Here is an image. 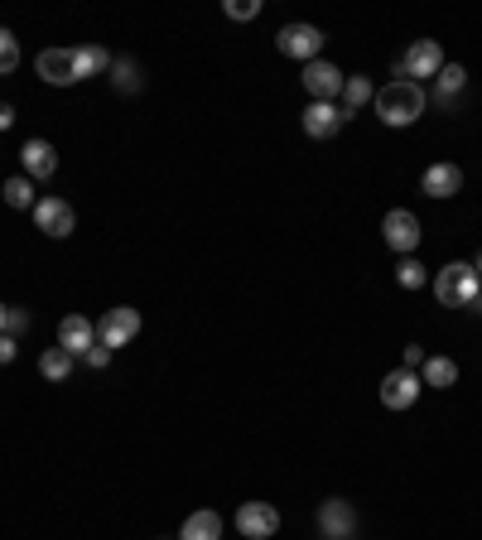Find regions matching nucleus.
<instances>
[{
  "label": "nucleus",
  "mask_w": 482,
  "mask_h": 540,
  "mask_svg": "<svg viewBox=\"0 0 482 540\" xmlns=\"http://www.w3.org/2000/svg\"><path fill=\"white\" fill-rule=\"evenodd\" d=\"M376 116L386 121V126H415L429 107V92L420 82H405V78H391L381 92H376Z\"/></svg>",
  "instance_id": "obj_1"
},
{
  "label": "nucleus",
  "mask_w": 482,
  "mask_h": 540,
  "mask_svg": "<svg viewBox=\"0 0 482 540\" xmlns=\"http://www.w3.org/2000/svg\"><path fill=\"white\" fill-rule=\"evenodd\" d=\"M434 295H439V304H449V309L478 304L482 280H478V270H473V261H449V266L434 275Z\"/></svg>",
  "instance_id": "obj_2"
},
{
  "label": "nucleus",
  "mask_w": 482,
  "mask_h": 540,
  "mask_svg": "<svg viewBox=\"0 0 482 540\" xmlns=\"http://www.w3.org/2000/svg\"><path fill=\"white\" fill-rule=\"evenodd\" d=\"M439 68H444V49H439L434 39H415V44L405 49V58L396 63V78L425 87V78H439Z\"/></svg>",
  "instance_id": "obj_3"
},
{
  "label": "nucleus",
  "mask_w": 482,
  "mask_h": 540,
  "mask_svg": "<svg viewBox=\"0 0 482 540\" xmlns=\"http://www.w3.org/2000/svg\"><path fill=\"white\" fill-rule=\"evenodd\" d=\"M135 333H140V309H131V304H121V309H107V314L97 319V343H107L111 352L126 348Z\"/></svg>",
  "instance_id": "obj_4"
},
{
  "label": "nucleus",
  "mask_w": 482,
  "mask_h": 540,
  "mask_svg": "<svg viewBox=\"0 0 482 540\" xmlns=\"http://www.w3.org/2000/svg\"><path fill=\"white\" fill-rule=\"evenodd\" d=\"M381 237H386V246H391V251L410 256V251L420 246V217L410 213V208H391V213L381 217Z\"/></svg>",
  "instance_id": "obj_5"
},
{
  "label": "nucleus",
  "mask_w": 482,
  "mask_h": 540,
  "mask_svg": "<svg viewBox=\"0 0 482 540\" xmlns=\"http://www.w3.org/2000/svg\"><path fill=\"white\" fill-rule=\"evenodd\" d=\"M34 227L49 232L54 242H63V237H73L78 213H73V203H63V198H39V203H34Z\"/></svg>",
  "instance_id": "obj_6"
},
{
  "label": "nucleus",
  "mask_w": 482,
  "mask_h": 540,
  "mask_svg": "<svg viewBox=\"0 0 482 540\" xmlns=\"http://www.w3.org/2000/svg\"><path fill=\"white\" fill-rule=\"evenodd\" d=\"M34 68H39V78L49 82V87H73V82H82L78 49H44Z\"/></svg>",
  "instance_id": "obj_7"
},
{
  "label": "nucleus",
  "mask_w": 482,
  "mask_h": 540,
  "mask_svg": "<svg viewBox=\"0 0 482 540\" xmlns=\"http://www.w3.org/2000/svg\"><path fill=\"white\" fill-rule=\"evenodd\" d=\"M275 49L285 58H299V63H314L323 49V34L314 25H285L275 34Z\"/></svg>",
  "instance_id": "obj_8"
},
{
  "label": "nucleus",
  "mask_w": 482,
  "mask_h": 540,
  "mask_svg": "<svg viewBox=\"0 0 482 540\" xmlns=\"http://www.w3.org/2000/svg\"><path fill=\"white\" fill-rule=\"evenodd\" d=\"M237 531L246 540H270L280 531V512L270 502H241L237 507Z\"/></svg>",
  "instance_id": "obj_9"
},
{
  "label": "nucleus",
  "mask_w": 482,
  "mask_h": 540,
  "mask_svg": "<svg viewBox=\"0 0 482 540\" xmlns=\"http://www.w3.org/2000/svg\"><path fill=\"white\" fill-rule=\"evenodd\" d=\"M319 536L323 540H352L357 536V512H352V502L343 497H328L319 507Z\"/></svg>",
  "instance_id": "obj_10"
},
{
  "label": "nucleus",
  "mask_w": 482,
  "mask_h": 540,
  "mask_svg": "<svg viewBox=\"0 0 482 540\" xmlns=\"http://www.w3.org/2000/svg\"><path fill=\"white\" fill-rule=\"evenodd\" d=\"M420 391H425V381L415 377L410 367H396L391 377L381 381V405L386 410H410V405L420 401Z\"/></svg>",
  "instance_id": "obj_11"
},
{
  "label": "nucleus",
  "mask_w": 482,
  "mask_h": 540,
  "mask_svg": "<svg viewBox=\"0 0 482 540\" xmlns=\"http://www.w3.org/2000/svg\"><path fill=\"white\" fill-rule=\"evenodd\" d=\"M343 73L333 68V63H323V58H314V63H304V92L314 97V102H333V97H343Z\"/></svg>",
  "instance_id": "obj_12"
},
{
  "label": "nucleus",
  "mask_w": 482,
  "mask_h": 540,
  "mask_svg": "<svg viewBox=\"0 0 482 540\" xmlns=\"http://www.w3.org/2000/svg\"><path fill=\"white\" fill-rule=\"evenodd\" d=\"M343 126H348V116H343L338 102H309V111H304V131L314 140H333Z\"/></svg>",
  "instance_id": "obj_13"
},
{
  "label": "nucleus",
  "mask_w": 482,
  "mask_h": 540,
  "mask_svg": "<svg viewBox=\"0 0 482 540\" xmlns=\"http://www.w3.org/2000/svg\"><path fill=\"white\" fill-rule=\"evenodd\" d=\"M463 87H468L463 63H444V68H439V78H434V107L458 111V107H463Z\"/></svg>",
  "instance_id": "obj_14"
},
{
  "label": "nucleus",
  "mask_w": 482,
  "mask_h": 540,
  "mask_svg": "<svg viewBox=\"0 0 482 540\" xmlns=\"http://www.w3.org/2000/svg\"><path fill=\"white\" fill-rule=\"evenodd\" d=\"M97 343V324L92 319H82V314H68L63 324H58V348L73 352V357H87V348Z\"/></svg>",
  "instance_id": "obj_15"
},
{
  "label": "nucleus",
  "mask_w": 482,
  "mask_h": 540,
  "mask_svg": "<svg viewBox=\"0 0 482 540\" xmlns=\"http://www.w3.org/2000/svg\"><path fill=\"white\" fill-rule=\"evenodd\" d=\"M420 189L429 193V198H454V193H463V169L458 164H429L425 179H420Z\"/></svg>",
  "instance_id": "obj_16"
},
{
  "label": "nucleus",
  "mask_w": 482,
  "mask_h": 540,
  "mask_svg": "<svg viewBox=\"0 0 482 540\" xmlns=\"http://www.w3.org/2000/svg\"><path fill=\"white\" fill-rule=\"evenodd\" d=\"M20 160H25L29 179H49V174L58 169V155H54V145H49V140H25Z\"/></svg>",
  "instance_id": "obj_17"
},
{
  "label": "nucleus",
  "mask_w": 482,
  "mask_h": 540,
  "mask_svg": "<svg viewBox=\"0 0 482 540\" xmlns=\"http://www.w3.org/2000/svg\"><path fill=\"white\" fill-rule=\"evenodd\" d=\"M420 381H425V386H434V391H449V386L458 381V362H454V357H425Z\"/></svg>",
  "instance_id": "obj_18"
},
{
  "label": "nucleus",
  "mask_w": 482,
  "mask_h": 540,
  "mask_svg": "<svg viewBox=\"0 0 482 540\" xmlns=\"http://www.w3.org/2000/svg\"><path fill=\"white\" fill-rule=\"evenodd\" d=\"M179 540H222V516L217 512H193L184 521Z\"/></svg>",
  "instance_id": "obj_19"
},
{
  "label": "nucleus",
  "mask_w": 482,
  "mask_h": 540,
  "mask_svg": "<svg viewBox=\"0 0 482 540\" xmlns=\"http://www.w3.org/2000/svg\"><path fill=\"white\" fill-rule=\"evenodd\" d=\"M39 372H44L49 381H68L73 377V352H63L58 343L54 348H44L39 352Z\"/></svg>",
  "instance_id": "obj_20"
},
{
  "label": "nucleus",
  "mask_w": 482,
  "mask_h": 540,
  "mask_svg": "<svg viewBox=\"0 0 482 540\" xmlns=\"http://www.w3.org/2000/svg\"><path fill=\"white\" fill-rule=\"evenodd\" d=\"M367 102H376V87H372L367 78H362V73L343 82V116H352V111H362Z\"/></svg>",
  "instance_id": "obj_21"
},
{
  "label": "nucleus",
  "mask_w": 482,
  "mask_h": 540,
  "mask_svg": "<svg viewBox=\"0 0 482 540\" xmlns=\"http://www.w3.org/2000/svg\"><path fill=\"white\" fill-rule=\"evenodd\" d=\"M111 87L135 97V92L145 87V82H140V63H135V58H111Z\"/></svg>",
  "instance_id": "obj_22"
},
{
  "label": "nucleus",
  "mask_w": 482,
  "mask_h": 540,
  "mask_svg": "<svg viewBox=\"0 0 482 540\" xmlns=\"http://www.w3.org/2000/svg\"><path fill=\"white\" fill-rule=\"evenodd\" d=\"M5 203H10V208H29V213H34V203H39V198H34V184H29L25 174H20V179H5Z\"/></svg>",
  "instance_id": "obj_23"
},
{
  "label": "nucleus",
  "mask_w": 482,
  "mask_h": 540,
  "mask_svg": "<svg viewBox=\"0 0 482 540\" xmlns=\"http://www.w3.org/2000/svg\"><path fill=\"white\" fill-rule=\"evenodd\" d=\"M78 68H82V78H92V73H111V54L102 49V44H87V49H78Z\"/></svg>",
  "instance_id": "obj_24"
},
{
  "label": "nucleus",
  "mask_w": 482,
  "mask_h": 540,
  "mask_svg": "<svg viewBox=\"0 0 482 540\" xmlns=\"http://www.w3.org/2000/svg\"><path fill=\"white\" fill-rule=\"evenodd\" d=\"M396 280H401V290H425L429 285V270L415 261V256H405L401 266H396Z\"/></svg>",
  "instance_id": "obj_25"
},
{
  "label": "nucleus",
  "mask_w": 482,
  "mask_h": 540,
  "mask_svg": "<svg viewBox=\"0 0 482 540\" xmlns=\"http://www.w3.org/2000/svg\"><path fill=\"white\" fill-rule=\"evenodd\" d=\"M15 68H20V44L10 29H0V78H10Z\"/></svg>",
  "instance_id": "obj_26"
},
{
  "label": "nucleus",
  "mask_w": 482,
  "mask_h": 540,
  "mask_svg": "<svg viewBox=\"0 0 482 540\" xmlns=\"http://www.w3.org/2000/svg\"><path fill=\"white\" fill-rule=\"evenodd\" d=\"M222 10H227V20H256L261 15V0H227Z\"/></svg>",
  "instance_id": "obj_27"
},
{
  "label": "nucleus",
  "mask_w": 482,
  "mask_h": 540,
  "mask_svg": "<svg viewBox=\"0 0 482 540\" xmlns=\"http://www.w3.org/2000/svg\"><path fill=\"white\" fill-rule=\"evenodd\" d=\"M87 367H97V372L111 367V348H107V343H92V348H87Z\"/></svg>",
  "instance_id": "obj_28"
},
{
  "label": "nucleus",
  "mask_w": 482,
  "mask_h": 540,
  "mask_svg": "<svg viewBox=\"0 0 482 540\" xmlns=\"http://www.w3.org/2000/svg\"><path fill=\"white\" fill-rule=\"evenodd\" d=\"M15 333H0V367H5V362H15Z\"/></svg>",
  "instance_id": "obj_29"
},
{
  "label": "nucleus",
  "mask_w": 482,
  "mask_h": 540,
  "mask_svg": "<svg viewBox=\"0 0 482 540\" xmlns=\"http://www.w3.org/2000/svg\"><path fill=\"white\" fill-rule=\"evenodd\" d=\"M29 328V314L25 309H10V324H5V333H25Z\"/></svg>",
  "instance_id": "obj_30"
},
{
  "label": "nucleus",
  "mask_w": 482,
  "mask_h": 540,
  "mask_svg": "<svg viewBox=\"0 0 482 540\" xmlns=\"http://www.w3.org/2000/svg\"><path fill=\"white\" fill-rule=\"evenodd\" d=\"M405 367H410V372H415V367H425V352H420V348H405Z\"/></svg>",
  "instance_id": "obj_31"
},
{
  "label": "nucleus",
  "mask_w": 482,
  "mask_h": 540,
  "mask_svg": "<svg viewBox=\"0 0 482 540\" xmlns=\"http://www.w3.org/2000/svg\"><path fill=\"white\" fill-rule=\"evenodd\" d=\"M15 126V107L10 102H0V131H10Z\"/></svg>",
  "instance_id": "obj_32"
},
{
  "label": "nucleus",
  "mask_w": 482,
  "mask_h": 540,
  "mask_svg": "<svg viewBox=\"0 0 482 540\" xmlns=\"http://www.w3.org/2000/svg\"><path fill=\"white\" fill-rule=\"evenodd\" d=\"M5 324H10V309H5V304H0V333H5Z\"/></svg>",
  "instance_id": "obj_33"
},
{
  "label": "nucleus",
  "mask_w": 482,
  "mask_h": 540,
  "mask_svg": "<svg viewBox=\"0 0 482 540\" xmlns=\"http://www.w3.org/2000/svg\"><path fill=\"white\" fill-rule=\"evenodd\" d=\"M473 270H478V280H482V256H478V261H473Z\"/></svg>",
  "instance_id": "obj_34"
},
{
  "label": "nucleus",
  "mask_w": 482,
  "mask_h": 540,
  "mask_svg": "<svg viewBox=\"0 0 482 540\" xmlns=\"http://www.w3.org/2000/svg\"><path fill=\"white\" fill-rule=\"evenodd\" d=\"M478 314H482V295H478Z\"/></svg>",
  "instance_id": "obj_35"
}]
</instances>
